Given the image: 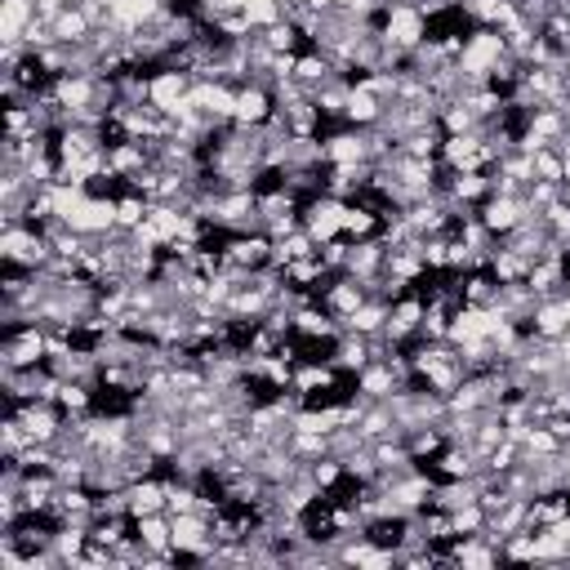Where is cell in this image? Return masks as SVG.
<instances>
[{
  "mask_svg": "<svg viewBox=\"0 0 570 570\" xmlns=\"http://www.w3.org/2000/svg\"><path fill=\"white\" fill-rule=\"evenodd\" d=\"M525 214H530L525 196H503V191H490V196L476 205V218H481V227H485L494 240H503L512 227H521Z\"/></svg>",
  "mask_w": 570,
  "mask_h": 570,
  "instance_id": "3",
  "label": "cell"
},
{
  "mask_svg": "<svg viewBox=\"0 0 570 570\" xmlns=\"http://www.w3.org/2000/svg\"><path fill=\"white\" fill-rule=\"evenodd\" d=\"M530 160H534V178L566 183V169H561V151L557 147H539V151H530Z\"/></svg>",
  "mask_w": 570,
  "mask_h": 570,
  "instance_id": "8",
  "label": "cell"
},
{
  "mask_svg": "<svg viewBox=\"0 0 570 570\" xmlns=\"http://www.w3.org/2000/svg\"><path fill=\"white\" fill-rule=\"evenodd\" d=\"M392 49H405V53H414L423 40H428V18H423V9L414 4V0H392L387 4V13H383V31H379Z\"/></svg>",
  "mask_w": 570,
  "mask_h": 570,
  "instance_id": "1",
  "label": "cell"
},
{
  "mask_svg": "<svg viewBox=\"0 0 570 570\" xmlns=\"http://www.w3.org/2000/svg\"><path fill=\"white\" fill-rule=\"evenodd\" d=\"M387 312H392V303H383V298H365L347 321H343V330H352V334H365V338H379L383 330H387Z\"/></svg>",
  "mask_w": 570,
  "mask_h": 570,
  "instance_id": "6",
  "label": "cell"
},
{
  "mask_svg": "<svg viewBox=\"0 0 570 570\" xmlns=\"http://www.w3.org/2000/svg\"><path fill=\"white\" fill-rule=\"evenodd\" d=\"M129 494V517H147V512H165V481L160 476H138L125 485Z\"/></svg>",
  "mask_w": 570,
  "mask_h": 570,
  "instance_id": "7",
  "label": "cell"
},
{
  "mask_svg": "<svg viewBox=\"0 0 570 570\" xmlns=\"http://www.w3.org/2000/svg\"><path fill=\"white\" fill-rule=\"evenodd\" d=\"M343 214H347V200L321 191V196H312V200L303 205V232H307L316 245H325V240L343 236Z\"/></svg>",
  "mask_w": 570,
  "mask_h": 570,
  "instance_id": "2",
  "label": "cell"
},
{
  "mask_svg": "<svg viewBox=\"0 0 570 570\" xmlns=\"http://www.w3.org/2000/svg\"><path fill=\"white\" fill-rule=\"evenodd\" d=\"M40 18L36 0H0V40L4 45H22V31Z\"/></svg>",
  "mask_w": 570,
  "mask_h": 570,
  "instance_id": "5",
  "label": "cell"
},
{
  "mask_svg": "<svg viewBox=\"0 0 570 570\" xmlns=\"http://www.w3.org/2000/svg\"><path fill=\"white\" fill-rule=\"evenodd\" d=\"M272 116H276V94H272L263 80H249V85L236 89V111H232L236 125H245V129H263Z\"/></svg>",
  "mask_w": 570,
  "mask_h": 570,
  "instance_id": "4",
  "label": "cell"
}]
</instances>
